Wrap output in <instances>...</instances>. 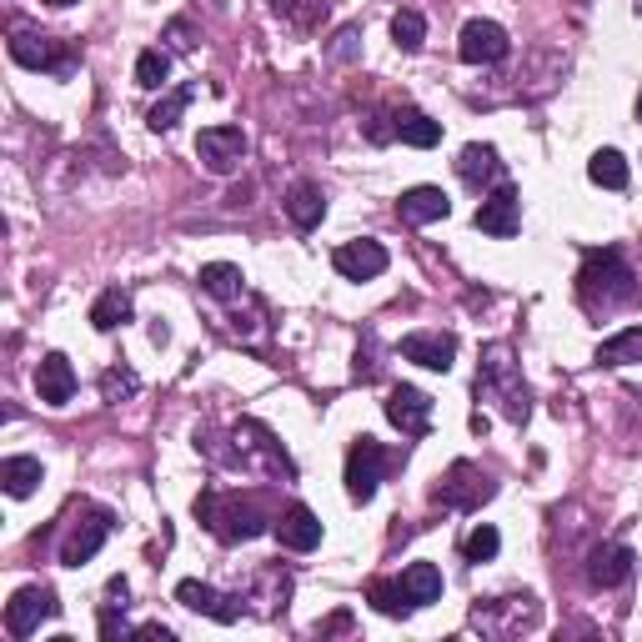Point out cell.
Here are the masks:
<instances>
[{
  "mask_svg": "<svg viewBox=\"0 0 642 642\" xmlns=\"http://www.w3.org/2000/svg\"><path fill=\"white\" fill-rule=\"evenodd\" d=\"M352 40H356V30H341V46H337V55H341V61L352 55Z\"/></svg>",
  "mask_w": 642,
  "mask_h": 642,
  "instance_id": "40",
  "label": "cell"
},
{
  "mask_svg": "<svg viewBox=\"0 0 642 642\" xmlns=\"http://www.w3.org/2000/svg\"><path fill=\"white\" fill-rule=\"evenodd\" d=\"M105 597H111V607H126V597H131V588H126V577H116V582L105 588Z\"/></svg>",
  "mask_w": 642,
  "mask_h": 642,
  "instance_id": "38",
  "label": "cell"
},
{
  "mask_svg": "<svg viewBox=\"0 0 642 642\" xmlns=\"http://www.w3.org/2000/svg\"><path fill=\"white\" fill-rule=\"evenodd\" d=\"M446 211H452V201H446L442 186H412V191H402V201H396V216H402L406 226L446 222Z\"/></svg>",
  "mask_w": 642,
  "mask_h": 642,
  "instance_id": "19",
  "label": "cell"
},
{
  "mask_svg": "<svg viewBox=\"0 0 642 642\" xmlns=\"http://www.w3.org/2000/svg\"><path fill=\"white\" fill-rule=\"evenodd\" d=\"M402 588H406V597H412L417 607H427V603L442 597V572H437L432 563H412L402 572Z\"/></svg>",
  "mask_w": 642,
  "mask_h": 642,
  "instance_id": "28",
  "label": "cell"
},
{
  "mask_svg": "<svg viewBox=\"0 0 642 642\" xmlns=\"http://www.w3.org/2000/svg\"><path fill=\"white\" fill-rule=\"evenodd\" d=\"M197 517L206 523V532H216L222 542H251L272 532L276 517H266L256 498H241V492H226V487H211L197 498Z\"/></svg>",
  "mask_w": 642,
  "mask_h": 642,
  "instance_id": "1",
  "label": "cell"
},
{
  "mask_svg": "<svg viewBox=\"0 0 642 642\" xmlns=\"http://www.w3.org/2000/svg\"><path fill=\"white\" fill-rule=\"evenodd\" d=\"M331 266L347 281H372V276L387 272V247L381 241H347V247L331 251Z\"/></svg>",
  "mask_w": 642,
  "mask_h": 642,
  "instance_id": "16",
  "label": "cell"
},
{
  "mask_svg": "<svg viewBox=\"0 0 642 642\" xmlns=\"http://www.w3.org/2000/svg\"><path fill=\"white\" fill-rule=\"evenodd\" d=\"M457 176L467 186H482V181H498L502 176V161H498V146H462V156H457Z\"/></svg>",
  "mask_w": 642,
  "mask_h": 642,
  "instance_id": "22",
  "label": "cell"
},
{
  "mask_svg": "<svg viewBox=\"0 0 642 642\" xmlns=\"http://www.w3.org/2000/svg\"><path fill=\"white\" fill-rule=\"evenodd\" d=\"M197 156L211 176H231L241 166V156H247V131L241 126H206L197 136Z\"/></svg>",
  "mask_w": 642,
  "mask_h": 642,
  "instance_id": "8",
  "label": "cell"
},
{
  "mask_svg": "<svg viewBox=\"0 0 642 642\" xmlns=\"http://www.w3.org/2000/svg\"><path fill=\"white\" fill-rule=\"evenodd\" d=\"M588 176H592V186L622 191V186H628V161H622V151H597V156L588 161Z\"/></svg>",
  "mask_w": 642,
  "mask_h": 642,
  "instance_id": "31",
  "label": "cell"
},
{
  "mask_svg": "<svg viewBox=\"0 0 642 642\" xmlns=\"http://www.w3.org/2000/svg\"><path fill=\"white\" fill-rule=\"evenodd\" d=\"M287 216H291V226H302V231L322 226V216H327V197H322V186H312V181L291 186V191H287Z\"/></svg>",
  "mask_w": 642,
  "mask_h": 642,
  "instance_id": "21",
  "label": "cell"
},
{
  "mask_svg": "<svg viewBox=\"0 0 642 642\" xmlns=\"http://www.w3.org/2000/svg\"><path fill=\"white\" fill-rule=\"evenodd\" d=\"M642 362V327H628L597 347V367H632Z\"/></svg>",
  "mask_w": 642,
  "mask_h": 642,
  "instance_id": "26",
  "label": "cell"
},
{
  "mask_svg": "<svg viewBox=\"0 0 642 642\" xmlns=\"http://www.w3.org/2000/svg\"><path fill=\"white\" fill-rule=\"evenodd\" d=\"M197 281H201V291H206V297H216V302H231V297H241V287H247L241 266H231V262H206Z\"/></svg>",
  "mask_w": 642,
  "mask_h": 642,
  "instance_id": "25",
  "label": "cell"
},
{
  "mask_svg": "<svg viewBox=\"0 0 642 642\" xmlns=\"http://www.w3.org/2000/svg\"><path fill=\"white\" fill-rule=\"evenodd\" d=\"M231 462H241V467H262V473H272V477H297V467H291V457L281 452V442H276L272 432H266L262 421H237L231 427Z\"/></svg>",
  "mask_w": 642,
  "mask_h": 642,
  "instance_id": "4",
  "label": "cell"
},
{
  "mask_svg": "<svg viewBox=\"0 0 642 642\" xmlns=\"http://www.w3.org/2000/svg\"><path fill=\"white\" fill-rule=\"evenodd\" d=\"M61 613V603H55L51 588H21L5 603V632L11 638H30V632H40V622H51V617Z\"/></svg>",
  "mask_w": 642,
  "mask_h": 642,
  "instance_id": "9",
  "label": "cell"
},
{
  "mask_svg": "<svg viewBox=\"0 0 642 642\" xmlns=\"http://www.w3.org/2000/svg\"><path fill=\"white\" fill-rule=\"evenodd\" d=\"M632 547H622V542H603V547H592L588 557V582L592 588H622L632 577Z\"/></svg>",
  "mask_w": 642,
  "mask_h": 642,
  "instance_id": "18",
  "label": "cell"
},
{
  "mask_svg": "<svg viewBox=\"0 0 642 642\" xmlns=\"http://www.w3.org/2000/svg\"><path fill=\"white\" fill-rule=\"evenodd\" d=\"M105 538H111V512L86 507V517H80V523L66 532V542H61V563H66V567L91 563Z\"/></svg>",
  "mask_w": 642,
  "mask_h": 642,
  "instance_id": "11",
  "label": "cell"
},
{
  "mask_svg": "<svg viewBox=\"0 0 642 642\" xmlns=\"http://www.w3.org/2000/svg\"><path fill=\"white\" fill-rule=\"evenodd\" d=\"M166 76H171V61L161 51H141V55H136V86H141V91H161Z\"/></svg>",
  "mask_w": 642,
  "mask_h": 642,
  "instance_id": "33",
  "label": "cell"
},
{
  "mask_svg": "<svg viewBox=\"0 0 642 642\" xmlns=\"http://www.w3.org/2000/svg\"><path fill=\"white\" fill-rule=\"evenodd\" d=\"M396 141L427 151V146L442 141V121H432L427 111H396Z\"/></svg>",
  "mask_w": 642,
  "mask_h": 642,
  "instance_id": "24",
  "label": "cell"
},
{
  "mask_svg": "<svg viewBox=\"0 0 642 642\" xmlns=\"http://www.w3.org/2000/svg\"><path fill=\"white\" fill-rule=\"evenodd\" d=\"M402 356L427 372H452V362H457V337H452V331H412V337H402Z\"/></svg>",
  "mask_w": 642,
  "mask_h": 642,
  "instance_id": "13",
  "label": "cell"
},
{
  "mask_svg": "<svg viewBox=\"0 0 642 642\" xmlns=\"http://www.w3.org/2000/svg\"><path fill=\"white\" fill-rule=\"evenodd\" d=\"M131 322V291L126 287H105L91 302V327L96 331H121Z\"/></svg>",
  "mask_w": 642,
  "mask_h": 642,
  "instance_id": "23",
  "label": "cell"
},
{
  "mask_svg": "<svg viewBox=\"0 0 642 642\" xmlns=\"http://www.w3.org/2000/svg\"><path fill=\"white\" fill-rule=\"evenodd\" d=\"M176 603L191 607V613H201V617H211V622H237L241 617L237 597H222V592L206 588V582H197V577H186L181 588H176Z\"/></svg>",
  "mask_w": 642,
  "mask_h": 642,
  "instance_id": "17",
  "label": "cell"
},
{
  "mask_svg": "<svg viewBox=\"0 0 642 642\" xmlns=\"http://www.w3.org/2000/svg\"><path fill=\"white\" fill-rule=\"evenodd\" d=\"M136 387H141V381H136V372H105V377H101V396H105V402L136 396Z\"/></svg>",
  "mask_w": 642,
  "mask_h": 642,
  "instance_id": "36",
  "label": "cell"
},
{
  "mask_svg": "<svg viewBox=\"0 0 642 642\" xmlns=\"http://www.w3.org/2000/svg\"><path fill=\"white\" fill-rule=\"evenodd\" d=\"M46 5H55V11H66V5H76V0H46Z\"/></svg>",
  "mask_w": 642,
  "mask_h": 642,
  "instance_id": "41",
  "label": "cell"
},
{
  "mask_svg": "<svg viewBox=\"0 0 642 642\" xmlns=\"http://www.w3.org/2000/svg\"><path fill=\"white\" fill-rule=\"evenodd\" d=\"M40 462L36 457H5L0 462V482H5V492H11V498H30V492H36L40 487Z\"/></svg>",
  "mask_w": 642,
  "mask_h": 642,
  "instance_id": "27",
  "label": "cell"
},
{
  "mask_svg": "<svg viewBox=\"0 0 642 642\" xmlns=\"http://www.w3.org/2000/svg\"><path fill=\"white\" fill-rule=\"evenodd\" d=\"M36 392L46 406H66L71 396H76V372H71V362L61 352L51 356H40V367H36Z\"/></svg>",
  "mask_w": 642,
  "mask_h": 642,
  "instance_id": "20",
  "label": "cell"
},
{
  "mask_svg": "<svg viewBox=\"0 0 642 642\" xmlns=\"http://www.w3.org/2000/svg\"><path fill=\"white\" fill-rule=\"evenodd\" d=\"M191 101H197V86H176V91H166L156 105H151V116H146L151 121V131H171V126L186 116V105Z\"/></svg>",
  "mask_w": 642,
  "mask_h": 642,
  "instance_id": "30",
  "label": "cell"
},
{
  "mask_svg": "<svg viewBox=\"0 0 642 642\" xmlns=\"http://www.w3.org/2000/svg\"><path fill=\"white\" fill-rule=\"evenodd\" d=\"M498 547H502V532L492 523H482L473 532V538L462 542V552H467V563H492V557H498Z\"/></svg>",
  "mask_w": 642,
  "mask_h": 642,
  "instance_id": "34",
  "label": "cell"
},
{
  "mask_svg": "<svg viewBox=\"0 0 642 642\" xmlns=\"http://www.w3.org/2000/svg\"><path fill=\"white\" fill-rule=\"evenodd\" d=\"M11 55L26 71H51V76H71V66H76V55H71L61 40L40 36V30H15V36H11Z\"/></svg>",
  "mask_w": 642,
  "mask_h": 642,
  "instance_id": "7",
  "label": "cell"
},
{
  "mask_svg": "<svg viewBox=\"0 0 642 642\" xmlns=\"http://www.w3.org/2000/svg\"><path fill=\"white\" fill-rule=\"evenodd\" d=\"M392 457H387V446L377 437H356L352 452H347V498L352 502H372L377 498L381 477H387Z\"/></svg>",
  "mask_w": 642,
  "mask_h": 642,
  "instance_id": "5",
  "label": "cell"
},
{
  "mask_svg": "<svg viewBox=\"0 0 642 642\" xmlns=\"http://www.w3.org/2000/svg\"><path fill=\"white\" fill-rule=\"evenodd\" d=\"M392 40L402 46V51H421V46H427V21H421V11H396L392 15Z\"/></svg>",
  "mask_w": 642,
  "mask_h": 642,
  "instance_id": "32",
  "label": "cell"
},
{
  "mask_svg": "<svg viewBox=\"0 0 642 642\" xmlns=\"http://www.w3.org/2000/svg\"><path fill=\"white\" fill-rule=\"evenodd\" d=\"M276 542L287 552H312L316 542H322V523H316V512L306 507V502H291V507H281V517L272 523Z\"/></svg>",
  "mask_w": 642,
  "mask_h": 642,
  "instance_id": "15",
  "label": "cell"
},
{
  "mask_svg": "<svg viewBox=\"0 0 642 642\" xmlns=\"http://www.w3.org/2000/svg\"><path fill=\"white\" fill-rule=\"evenodd\" d=\"M498 487H492V477L477 467V462H452L442 477V487H437V502L452 512H477L487 498H492Z\"/></svg>",
  "mask_w": 642,
  "mask_h": 642,
  "instance_id": "6",
  "label": "cell"
},
{
  "mask_svg": "<svg viewBox=\"0 0 642 642\" xmlns=\"http://www.w3.org/2000/svg\"><path fill=\"white\" fill-rule=\"evenodd\" d=\"M276 15H287L297 26H316V21H327V0H272Z\"/></svg>",
  "mask_w": 642,
  "mask_h": 642,
  "instance_id": "35",
  "label": "cell"
},
{
  "mask_svg": "<svg viewBox=\"0 0 642 642\" xmlns=\"http://www.w3.org/2000/svg\"><path fill=\"white\" fill-rule=\"evenodd\" d=\"M367 603L377 607V613H387V617H406V613H417V603L406 597V588H402V577L396 582H387V577H377L367 588Z\"/></svg>",
  "mask_w": 642,
  "mask_h": 642,
  "instance_id": "29",
  "label": "cell"
},
{
  "mask_svg": "<svg viewBox=\"0 0 642 642\" xmlns=\"http://www.w3.org/2000/svg\"><path fill=\"white\" fill-rule=\"evenodd\" d=\"M577 291L588 306H622V302H638L642 287L632 266L622 262V251L607 247V251H588V262L577 272Z\"/></svg>",
  "mask_w": 642,
  "mask_h": 642,
  "instance_id": "2",
  "label": "cell"
},
{
  "mask_svg": "<svg viewBox=\"0 0 642 642\" xmlns=\"http://www.w3.org/2000/svg\"><path fill=\"white\" fill-rule=\"evenodd\" d=\"M477 231H487V237H498V241L517 237V231H523V197H517L512 186H498V191L477 206Z\"/></svg>",
  "mask_w": 642,
  "mask_h": 642,
  "instance_id": "12",
  "label": "cell"
},
{
  "mask_svg": "<svg viewBox=\"0 0 642 642\" xmlns=\"http://www.w3.org/2000/svg\"><path fill=\"white\" fill-rule=\"evenodd\" d=\"M477 392H482L487 402H498L512 421H523L527 412H532V396H527V381H523V372H517V362H512L507 341L482 347V362H477Z\"/></svg>",
  "mask_w": 642,
  "mask_h": 642,
  "instance_id": "3",
  "label": "cell"
},
{
  "mask_svg": "<svg viewBox=\"0 0 642 642\" xmlns=\"http://www.w3.org/2000/svg\"><path fill=\"white\" fill-rule=\"evenodd\" d=\"M131 638H146V642H176V632L161 628V622H146V628H136Z\"/></svg>",
  "mask_w": 642,
  "mask_h": 642,
  "instance_id": "37",
  "label": "cell"
},
{
  "mask_svg": "<svg viewBox=\"0 0 642 642\" xmlns=\"http://www.w3.org/2000/svg\"><path fill=\"white\" fill-rule=\"evenodd\" d=\"M347 628H352V617H347V613H337L331 622H322V632H347Z\"/></svg>",
  "mask_w": 642,
  "mask_h": 642,
  "instance_id": "39",
  "label": "cell"
},
{
  "mask_svg": "<svg viewBox=\"0 0 642 642\" xmlns=\"http://www.w3.org/2000/svg\"><path fill=\"white\" fill-rule=\"evenodd\" d=\"M387 417L406 437H427V427H432V396L417 392V387H392L387 392Z\"/></svg>",
  "mask_w": 642,
  "mask_h": 642,
  "instance_id": "14",
  "label": "cell"
},
{
  "mask_svg": "<svg viewBox=\"0 0 642 642\" xmlns=\"http://www.w3.org/2000/svg\"><path fill=\"white\" fill-rule=\"evenodd\" d=\"M638 116H642V96H638Z\"/></svg>",
  "mask_w": 642,
  "mask_h": 642,
  "instance_id": "42",
  "label": "cell"
},
{
  "mask_svg": "<svg viewBox=\"0 0 642 642\" xmlns=\"http://www.w3.org/2000/svg\"><path fill=\"white\" fill-rule=\"evenodd\" d=\"M507 51H512V40L498 21H467L457 36V55L467 66H492V61H502Z\"/></svg>",
  "mask_w": 642,
  "mask_h": 642,
  "instance_id": "10",
  "label": "cell"
}]
</instances>
